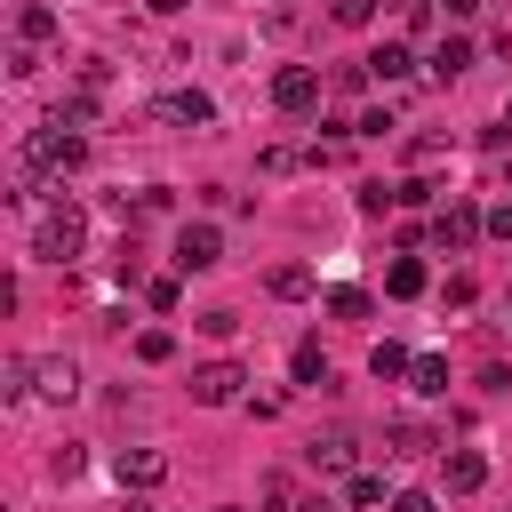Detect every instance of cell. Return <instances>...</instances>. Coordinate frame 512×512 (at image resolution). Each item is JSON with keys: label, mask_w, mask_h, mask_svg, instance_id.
I'll return each mask as SVG.
<instances>
[{"label": "cell", "mask_w": 512, "mask_h": 512, "mask_svg": "<svg viewBox=\"0 0 512 512\" xmlns=\"http://www.w3.org/2000/svg\"><path fill=\"white\" fill-rule=\"evenodd\" d=\"M16 40H24V48L56 40V8H40V0H32V8H16Z\"/></svg>", "instance_id": "cell-16"}, {"label": "cell", "mask_w": 512, "mask_h": 512, "mask_svg": "<svg viewBox=\"0 0 512 512\" xmlns=\"http://www.w3.org/2000/svg\"><path fill=\"white\" fill-rule=\"evenodd\" d=\"M296 160H312V152H296V144H272V152H264V176H288Z\"/></svg>", "instance_id": "cell-32"}, {"label": "cell", "mask_w": 512, "mask_h": 512, "mask_svg": "<svg viewBox=\"0 0 512 512\" xmlns=\"http://www.w3.org/2000/svg\"><path fill=\"white\" fill-rule=\"evenodd\" d=\"M344 496L368 512V504H384V480H376V472H352V480H344Z\"/></svg>", "instance_id": "cell-27"}, {"label": "cell", "mask_w": 512, "mask_h": 512, "mask_svg": "<svg viewBox=\"0 0 512 512\" xmlns=\"http://www.w3.org/2000/svg\"><path fill=\"white\" fill-rule=\"evenodd\" d=\"M288 376H296V384H328V360H320V344H296V352H288Z\"/></svg>", "instance_id": "cell-19"}, {"label": "cell", "mask_w": 512, "mask_h": 512, "mask_svg": "<svg viewBox=\"0 0 512 512\" xmlns=\"http://www.w3.org/2000/svg\"><path fill=\"white\" fill-rule=\"evenodd\" d=\"M408 72H416V48H408V40H376V48H368V80H384V88H400Z\"/></svg>", "instance_id": "cell-10"}, {"label": "cell", "mask_w": 512, "mask_h": 512, "mask_svg": "<svg viewBox=\"0 0 512 512\" xmlns=\"http://www.w3.org/2000/svg\"><path fill=\"white\" fill-rule=\"evenodd\" d=\"M112 472H120V488H128V496H144V488H160V480H168V456H160V448H120V464H112Z\"/></svg>", "instance_id": "cell-9"}, {"label": "cell", "mask_w": 512, "mask_h": 512, "mask_svg": "<svg viewBox=\"0 0 512 512\" xmlns=\"http://www.w3.org/2000/svg\"><path fill=\"white\" fill-rule=\"evenodd\" d=\"M424 448H432V432H424L416 416H400V424H392V456H424Z\"/></svg>", "instance_id": "cell-22"}, {"label": "cell", "mask_w": 512, "mask_h": 512, "mask_svg": "<svg viewBox=\"0 0 512 512\" xmlns=\"http://www.w3.org/2000/svg\"><path fill=\"white\" fill-rule=\"evenodd\" d=\"M424 64H432V80H464V72H472V64H480V48H472V40H464V32H448V40H440V48H432V56H424Z\"/></svg>", "instance_id": "cell-11"}, {"label": "cell", "mask_w": 512, "mask_h": 512, "mask_svg": "<svg viewBox=\"0 0 512 512\" xmlns=\"http://www.w3.org/2000/svg\"><path fill=\"white\" fill-rule=\"evenodd\" d=\"M328 312H336V320H368L376 304H368V288H328Z\"/></svg>", "instance_id": "cell-21"}, {"label": "cell", "mask_w": 512, "mask_h": 512, "mask_svg": "<svg viewBox=\"0 0 512 512\" xmlns=\"http://www.w3.org/2000/svg\"><path fill=\"white\" fill-rule=\"evenodd\" d=\"M432 200H440L432 176H408V184H400V208H432Z\"/></svg>", "instance_id": "cell-29"}, {"label": "cell", "mask_w": 512, "mask_h": 512, "mask_svg": "<svg viewBox=\"0 0 512 512\" xmlns=\"http://www.w3.org/2000/svg\"><path fill=\"white\" fill-rule=\"evenodd\" d=\"M256 504H264V512H304L296 472H264V480H256Z\"/></svg>", "instance_id": "cell-14"}, {"label": "cell", "mask_w": 512, "mask_h": 512, "mask_svg": "<svg viewBox=\"0 0 512 512\" xmlns=\"http://www.w3.org/2000/svg\"><path fill=\"white\" fill-rule=\"evenodd\" d=\"M408 368H416V352H408V344H392V336L368 352V376H376V384H392V376H408Z\"/></svg>", "instance_id": "cell-15"}, {"label": "cell", "mask_w": 512, "mask_h": 512, "mask_svg": "<svg viewBox=\"0 0 512 512\" xmlns=\"http://www.w3.org/2000/svg\"><path fill=\"white\" fill-rule=\"evenodd\" d=\"M440 488H448V496L488 488V456H480V448H440Z\"/></svg>", "instance_id": "cell-8"}, {"label": "cell", "mask_w": 512, "mask_h": 512, "mask_svg": "<svg viewBox=\"0 0 512 512\" xmlns=\"http://www.w3.org/2000/svg\"><path fill=\"white\" fill-rule=\"evenodd\" d=\"M488 240H512V200H504V208H488Z\"/></svg>", "instance_id": "cell-34"}, {"label": "cell", "mask_w": 512, "mask_h": 512, "mask_svg": "<svg viewBox=\"0 0 512 512\" xmlns=\"http://www.w3.org/2000/svg\"><path fill=\"white\" fill-rule=\"evenodd\" d=\"M32 392V360H0V400H24Z\"/></svg>", "instance_id": "cell-23"}, {"label": "cell", "mask_w": 512, "mask_h": 512, "mask_svg": "<svg viewBox=\"0 0 512 512\" xmlns=\"http://www.w3.org/2000/svg\"><path fill=\"white\" fill-rule=\"evenodd\" d=\"M32 392H40V400H56V408H64V400H72V392H80V368H72V360H32Z\"/></svg>", "instance_id": "cell-12"}, {"label": "cell", "mask_w": 512, "mask_h": 512, "mask_svg": "<svg viewBox=\"0 0 512 512\" xmlns=\"http://www.w3.org/2000/svg\"><path fill=\"white\" fill-rule=\"evenodd\" d=\"M240 384H248L240 360H208V368H192V400H200V408H232Z\"/></svg>", "instance_id": "cell-5"}, {"label": "cell", "mask_w": 512, "mask_h": 512, "mask_svg": "<svg viewBox=\"0 0 512 512\" xmlns=\"http://www.w3.org/2000/svg\"><path fill=\"white\" fill-rule=\"evenodd\" d=\"M392 200H400V184H376V176H368V184H360V216H384V208H392Z\"/></svg>", "instance_id": "cell-25"}, {"label": "cell", "mask_w": 512, "mask_h": 512, "mask_svg": "<svg viewBox=\"0 0 512 512\" xmlns=\"http://www.w3.org/2000/svg\"><path fill=\"white\" fill-rule=\"evenodd\" d=\"M440 8H448V16H472V8H480V0H440Z\"/></svg>", "instance_id": "cell-35"}, {"label": "cell", "mask_w": 512, "mask_h": 512, "mask_svg": "<svg viewBox=\"0 0 512 512\" xmlns=\"http://www.w3.org/2000/svg\"><path fill=\"white\" fill-rule=\"evenodd\" d=\"M216 512H240V504H216Z\"/></svg>", "instance_id": "cell-38"}, {"label": "cell", "mask_w": 512, "mask_h": 512, "mask_svg": "<svg viewBox=\"0 0 512 512\" xmlns=\"http://www.w3.org/2000/svg\"><path fill=\"white\" fill-rule=\"evenodd\" d=\"M408 384H416V392H448V360H440V352H416Z\"/></svg>", "instance_id": "cell-20"}, {"label": "cell", "mask_w": 512, "mask_h": 512, "mask_svg": "<svg viewBox=\"0 0 512 512\" xmlns=\"http://www.w3.org/2000/svg\"><path fill=\"white\" fill-rule=\"evenodd\" d=\"M352 456H360V440L336 424L328 440H312V472H352Z\"/></svg>", "instance_id": "cell-13"}, {"label": "cell", "mask_w": 512, "mask_h": 512, "mask_svg": "<svg viewBox=\"0 0 512 512\" xmlns=\"http://www.w3.org/2000/svg\"><path fill=\"white\" fill-rule=\"evenodd\" d=\"M480 232H488V208H472L464 192H456V200H448V208L432 216V240H440V248H472Z\"/></svg>", "instance_id": "cell-3"}, {"label": "cell", "mask_w": 512, "mask_h": 512, "mask_svg": "<svg viewBox=\"0 0 512 512\" xmlns=\"http://www.w3.org/2000/svg\"><path fill=\"white\" fill-rule=\"evenodd\" d=\"M80 240H88V216H80L72 200H48V208L32 216V256H40V264H72Z\"/></svg>", "instance_id": "cell-2"}, {"label": "cell", "mask_w": 512, "mask_h": 512, "mask_svg": "<svg viewBox=\"0 0 512 512\" xmlns=\"http://www.w3.org/2000/svg\"><path fill=\"white\" fill-rule=\"evenodd\" d=\"M432 16H440V0H408V16H400V24H408V40H424V32H432Z\"/></svg>", "instance_id": "cell-28"}, {"label": "cell", "mask_w": 512, "mask_h": 512, "mask_svg": "<svg viewBox=\"0 0 512 512\" xmlns=\"http://www.w3.org/2000/svg\"><path fill=\"white\" fill-rule=\"evenodd\" d=\"M304 512H328V504H304Z\"/></svg>", "instance_id": "cell-37"}, {"label": "cell", "mask_w": 512, "mask_h": 512, "mask_svg": "<svg viewBox=\"0 0 512 512\" xmlns=\"http://www.w3.org/2000/svg\"><path fill=\"white\" fill-rule=\"evenodd\" d=\"M264 288L296 304V296H312V272H304V264H272V280H264Z\"/></svg>", "instance_id": "cell-18"}, {"label": "cell", "mask_w": 512, "mask_h": 512, "mask_svg": "<svg viewBox=\"0 0 512 512\" xmlns=\"http://www.w3.org/2000/svg\"><path fill=\"white\" fill-rule=\"evenodd\" d=\"M328 16H336L344 32H360V24H376V0H328Z\"/></svg>", "instance_id": "cell-24"}, {"label": "cell", "mask_w": 512, "mask_h": 512, "mask_svg": "<svg viewBox=\"0 0 512 512\" xmlns=\"http://www.w3.org/2000/svg\"><path fill=\"white\" fill-rule=\"evenodd\" d=\"M32 72H40V48L16 40V48H8V80H32Z\"/></svg>", "instance_id": "cell-30"}, {"label": "cell", "mask_w": 512, "mask_h": 512, "mask_svg": "<svg viewBox=\"0 0 512 512\" xmlns=\"http://www.w3.org/2000/svg\"><path fill=\"white\" fill-rule=\"evenodd\" d=\"M16 160H24V168H40V176H64V168H80V160H88V136H80V128H64V120H40V128L16 144Z\"/></svg>", "instance_id": "cell-1"}, {"label": "cell", "mask_w": 512, "mask_h": 512, "mask_svg": "<svg viewBox=\"0 0 512 512\" xmlns=\"http://www.w3.org/2000/svg\"><path fill=\"white\" fill-rule=\"evenodd\" d=\"M392 512H440V496H424V488H400V496H392Z\"/></svg>", "instance_id": "cell-33"}, {"label": "cell", "mask_w": 512, "mask_h": 512, "mask_svg": "<svg viewBox=\"0 0 512 512\" xmlns=\"http://www.w3.org/2000/svg\"><path fill=\"white\" fill-rule=\"evenodd\" d=\"M384 296H400V304H408V296H424V264H416V256H392V272H384Z\"/></svg>", "instance_id": "cell-17"}, {"label": "cell", "mask_w": 512, "mask_h": 512, "mask_svg": "<svg viewBox=\"0 0 512 512\" xmlns=\"http://www.w3.org/2000/svg\"><path fill=\"white\" fill-rule=\"evenodd\" d=\"M384 128H392V112H384V104H368V112H352V136H384Z\"/></svg>", "instance_id": "cell-31"}, {"label": "cell", "mask_w": 512, "mask_h": 512, "mask_svg": "<svg viewBox=\"0 0 512 512\" xmlns=\"http://www.w3.org/2000/svg\"><path fill=\"white\" fill-rule=\"evenodd\" d=\"M152 8H160V16H176V8H184V0H152Z\"/></svg>", "instance_id": "cell-36"}, {"label": "cell", "mask_w": 512, "mask_h": 512, "mask_svg": "<svg viewBox=\"0 0 512 512\" xmlns=\"http://www.w3.org/2000/svg\"><path fill=\"white\" fill-rule=\"evenodd\" d=\"M272 104H280L288 120L312 112V104H320V72H312V64H280V72H272Z\"/></svg>", "instance_id": "cell-6"}, {"label": "cell", "mask_w": 512, "mask_h": 512, "mask_svg": "<svg viewBox=\"0 0 512 512\" xmlns=\"http://www.w3.org/2000/svg\"><path fill=\"white\" fill-rule=\"evenodd\" d=\"M152 112H160L168 128H208V120H216V96H208V88H168Z\"/></svg>", "instance_id": "cell-7"}, {"label": "cell", "mask_w": 512, "mask_h": 512, "mask_svg": "<svg viewBox=\"0 0 512 512\" xmlns=\"http://www.w3.org/2000/svg\"><path fill=\"white\" fill-rule=\"evenodd\" d=\"M168 352H176V336H168V328H144V336H136V360H152V368H160Z\"/></svg>", "instance_id": "cell-26"}, {"label": "cell", "mask_w": 512, "mask_h": 512, "mask_svg": "<svg viewBox=\"0 0 512 512\" xmlns=\"http://www.w3.org/2000/svg\"><path fill=\"white\" fill-rule=\"evenodd\" d=\"M216 264H224V232L216 224H184L176 232V272L192 280V272H216Z\"/></svg>", "instance_id": "cell-4"}]
</instances>
